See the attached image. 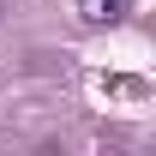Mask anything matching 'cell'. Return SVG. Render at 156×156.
<instances>
[{
    "mask_svg": "<svg viewBox=\"0 0 156 156\" xmlns=\"http://www.w3.org/2000/svg\"><path fill=\"white\" fill-rule=\"evenodd\" d=\"M78 12H84V24H120L132 12V0H78Z\"/></svg>",
    "mask_w": 156,
    "mask_h": 156,
    "instance_id": "cell-1",
    "label": "cell"
}]
</instances>
